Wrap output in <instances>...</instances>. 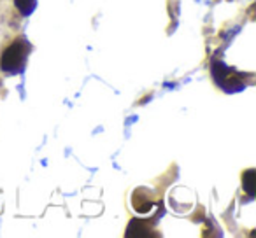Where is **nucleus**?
Wrapping results in <instances>:
<instances>
[{"label": "nucleus", "mask_w": 256, "mask_h": 238, "mask_svg": "<svg viewBox=\"0 0 256 238\" xmlns=\"http://www.w3.org/2000/svg\"><path fill=\"white\" fill-rule=\"evenodd\" d=\"M30 49H32V46L25 39H16L14 42L9 44L4 53H2V56H0V68H2V72H6L9 75L20 74L25 68Z\"/></svg>", "instance_id": "f257e3e1"}, {"label": "nucleus", "mask_w": 256, "mask_h": 238, "mask_svg": "<svg viewBox=\"0 0 256 238\" xmlns=\"http://www.w3.org/2000/svg\"><path fill=\"white\" fill-rule=\"evenodd\" d=\"M210 72H212V81L220 86L223 91L234 93L244 89V82L238 77V72H235V68L228 67L226 63H223L221 60L212 58V63H210Z\"/></svg>", "instance_id": "f03ea898"}, {"label": "nucleus", "mask_w": 256, "mask_h": 238, "mask_svg": "<svg viewBox=\"0 0 256 238\" xmlns=\"http://www.w3.org/2000/svg\"><path fill=\"white\" fill-rule=\"evenodd\" d=\"M151 221H144V219H136L130 221L126 230V237H153L154 233H151Z\"/></svg>", "instance_id": "7ed1b4c3"}, {"label": "nucleus", "mask_w": 256, "mask_h": 238, "mask_svg": "<svg viewBox=\"0 0 256 238\" xmlns=\"http://www.w3.org/2000/svg\"><path fill=\"white\" fill-rule=\"evenodd\" d=\"M242 188L248 193L249 198H254L256 195V170H248L242 175Z\"/></svg>", "instance_id": "20e7f679"}, {"label": "nucleus", "mask_w": 256, "mask_h": 238, "mask_svg": "<svg viewBox=\"0 0 256 238\" xmlns=\"http://www.w3.org/2000/svg\"><path fill=\"white\" fill-rule=\"evenodd\" d=\"M14 7L22 16H30L37 7V0H14Z\"/></svg>", "instance_id": "39448f33"}]
</instances>
